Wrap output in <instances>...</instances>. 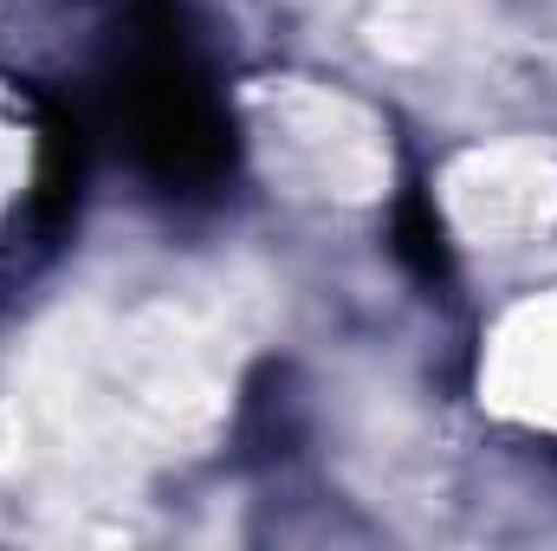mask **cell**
<instances>
[{"label":"cell","instance_id":"3","mask_svg":"<svg viewBox=\"0 0 557 551\" xmlns=\"http://www.w3.org/2000/svg\"><path fill=\"white\" fill-rule=\"evenodd\" d=\"M396 260L421 279V285H447L454 279V247H447V228H441V208L428 188H409L396 201Z\"/></svg>","mask_w":557,"mask_h":551},{"label":"cell","instance_id":"2","mask_svg":"<svg viewBox=\"0 0 557 551\" xmlns=\"http://www.w3.org/2000/svg\"><path fill=\"white\" fill-rule=\"evenodd\" d=\"M85 124L72 105H39V182H33V221L39 228H65L85 188Z\"/></svg>","mask_w":557,"mask_h":551},{"label":"cell","instance_id":"1","mask_svg":"<svg viewBox=\"0 0 557 551\" xmlns=\"http://www.w3.org/2000/svg\"><path fill=\"white\" fill-rule=\"evenodd\" d=\"M111 118L162 195H208L234 175V118L208 85L175 0H131L111 72Z\"/></svg>","mask_w":557,"mask_h":551}]
</instances>
